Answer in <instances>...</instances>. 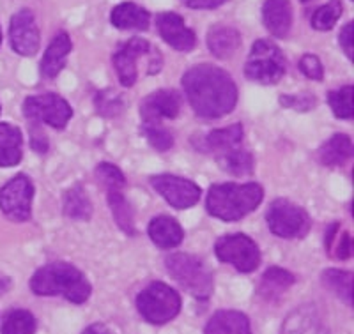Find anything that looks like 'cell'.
<instances>
[{"label": "cell", "instance_id": "obj_1", "mask_svg": "<svg viewBox=\"0 0 354 334\" xmlns=\"http://www.w3.org/2000/svg\"><path fill=\"white\" fill-rule=\"evenodd\" d=\"M183 89L189 105L204 119H220L238 103V87L223 69L213 64H198L183 77Z\"/></svg>", "mask_w": 354, "mask_h": 334}, {"label": "cell", "instance_id": "obj_2", "mask_svg": "<svg viewBox=\"0 0 354 334\" xmlns=\"http://www.w3.org/2000/svg\"><path fill=\"white\" fill-rule=\"evenodd\" d=\"M262 198H264V190L257 182H248V184L225 182V184L211 186L205 198V207L211 216L218 217L221 222L232 223L243 219L246 214L254 213Z\"/></svg>", "mask_w": 354, "mask_h": 334}, {"label": "cell", "instance_id": "obj_3", "mask_svg": "<svg viewBox=\"0 0 354 334\" xmlns=\"http://www.w3.org/2000/svg\"><path fill=\"white\" fill-rule=\"evenodd\" d=\"M30 288L37 295H62L75 304L87 301L93 292L85 274L66 262H53L37 269L30 279Z\"/></svg>", "mask_w": 354, "mask_h": 334}, {"label": "cell", "instance_id": "obj_4", "mask_svg": "<svg viewBox=\"0 0 354 334\" xmlns=\"http://www.w3.org/2000/svg\"><path fill=\"white\" fill-rule=\"evenodd\" d=\"M167 271L183 288L197 299L213 294V273L201 258L188 253H174L165 260Z\"/></svg>", "mask_w": 354, "mask_h": 334}, {"label": "cell", "instance_id": "obj_5", "mask_svg": "<svg viewBox=\"0 0 354 334\" xmlns=\"http://www.w3.org/2000/svg\"><path fill=\"white\" fill-rule=\"evenodd\" d=\"M137 308L147 322L163 326L179 315L181 297L167 283L154 282L138 294Z\"/></svg>", "mask_w": 354, "mask_h": 334}, {"label": "cell", "instance_id": "obj_6", "mask_svg": "<svg viewBox=\"0 0 354 334\" xmlns=\"http://www.w3.org/2000/svg\"><path fill=\"white\" fill-rule=\"evenodd\" d=\"M245 75L262 85L278 84L286 75V57L282 50L270 39L255 41L246 61Z\"/></svg>", "mask_w": 354, "mask_h": 334}, {"label": "cell", "instance_id": "obj_7", "mask_svg": "<svg viewBox=\"0 0 354 334\" xmlns=\"http://www.w3.org/2000/svg\"><path fill=\"white\" fill-rule=\"evenodd\" d=\"M96 175L106 188L109 193V204L112 209L113 217H115L117 226L124 232L126 235H135V216L129 202L124 197V186L126 179L122 172L112 163H101L96 168Z\"/></svg>", "mask_w": 354, "mask_h": 334}, {"label": "cell", "instance_id": "obj_8", "mask_svg": "<svg viewBox=\"0 0 354 334\" xmlns=\"http://www.w3.org/2000/svg\"><path fill=\"white\" fill-rule=\"evenodd\" d=\"M266 222L274 235L282 239L305 237L310 230V216L299 206L280 198L274 200L266 214Z\"/></svg>", "mask_w": 354, "mask_h": 334}, {"label": "cell", "instance_id": "obj_9", "mask_svg": "<svg viewBox=\"0 0 354 334\" xmlns=\"http://www.w3.org/2000/svg\"><path fill=\"white\" fill-rule=\"evenodd\" d=\"M216 257L221 262L230 264L239 273H254L261 264V250L255 241L245 234H232L220 237L214 244Z\"/></svg>", "mask_w": 354, "mask_h": 334}, {"label": "cell", "instance_id": "obj_10", "mask_svg": "<svg viewBox=\"0 0 354 334\" xmlns=\"http://www.w3.org/2000/svg\"><path fill=\"white\" fill-rule=\"evenodd\" d=\"M24 115L32 122H43L50 128H66L73 117V110L64 97L57 94H39L30 96L24 103Z\"/></svg>", "mask_w": 354, "mask_h": 334}, {"label": "cell", "instance_id": "obj_11", "mask_svg": "<svg viewBox=\"0 0 354 334\" xmlns=\"http://www.w3.org/2000/svg\"><path fill=\"white\" fill-rule=\"evenodd\" d=\"M34 184L27 175H17L0 190V209L12 222H28L32 210Z\"/></svg>", "mask_w": 354, "mask_h": 334}, {"label": "cell", "instance_id": "obj_12", "mask_svg": "<svg viewBox=\"0 0 354 334\" xmlns=\"http://www.w3.org/2000/svg\"><path fill=\"white\" fill-rule=\"evenodd\" d=\"M149 182L174 209H189L201 200V188L188 179L163 173V175H153Z\"/></svg>", "mask_w": 354, "mask_h": 334}, {"label": "cell", "instance_id": "obj_13", "mask_svg": "<svg viewBox=\"0 0 354 334\" xmlns=\"http://www.w3.org/2000/svg\"><path fill=\"white\" fill-rule=\"evenodd\" d=\"M11 46L18 55L30 57L39 48V28L30 9H21L11 18Z\"/></svg>", "mask_w": 354, "mask_h": 334}, {"label": "cell", "instance_id": "obj_14", "mask_svg": "<svg viewBox=\"0 0 354 334\" xmlns=\"http://www.w3.org/2000/svg\"><path fill=\"white\" fill-rule=\"evenodd\" d=\"M181 110V96L172 89L156 90L142 101L140 113L145 126H156L163 119H176Z\"/></svg>", "mask_w": 354, "mask_h": 334}, {"label": "cell", "instance_id": "obj_15", "mask_svg": "<svg viewBox=\"0 0 354 334\" xmlns=\"http://www.w3.org/2000/svg\"><path fill=\"white\" fill-rule=\"evenodd\" d=\"M156 25L163 41L177 52H192L197 45L195 32L186 27L183 17L177 12H160L156 17Z\"/></svg>", "mask_w": 354, "mask_h": 334}, {"label": "cell", "instance_id": "obj_16", "mask_svg": "<svg viewBox=\"0 0 354 334\" xmlns=\"http://www.w3.org/2000/svg\"><path fill=\"white\" fill-rule=\"evenodd\" d=\"M151 45L142 37H133L113 55L117 77L124 87H131L137 81V62L140 57L149 53Z\"/></svg>", "mask_w": 354, "mask_h": 334}, {"label": "cell", "instance_id": "obj_17", "mask_svg": "<svg viewBox=\"0 0 354 334\" xmlns=\"http://www.w3.org/2000/svg\"><path fill=\"white\" fill-rule=\"evenodd\" d=\"M280 334H330V329L314 304H303L287 315Z\"/></svg>", "mask_w": 354, "mask_h": 334}, {"label": "cell", "instance_id": "obj_18", "mask_svg": "<svg viewBox=\"0 0 354 334\" xmlns=\"http://www.w3.org/2000/svg\"><path fill=\"white\" fill-rule=\"evenodd\" d=\"M266 28L278 39H286L292 27V6L290 0H266L262 8Z\"/></svg>", "mask_w": 354, "mask_h": 334}, {"label": "cell", "instance_id": "obj_19", "mask_svg": "<svg viewBox=\"0 0 354 334\" xmlns=\"http://www.w3.org/2000/svg\"><path fill=\"white\" fill-rule=\"evenodd\" d=\"M147 234L151 241L163 250H172L181 244L185 239L181 225L170 216H156L147 226Z\"/></svg>", "mask_w": 354, "mask_h": 334}, {"label": "cell", "instance_id": "obj_20", "mask_svg": "<svg viewBox=\"0 0 354 334\" xmlns=\"http://www.w3.org/2000/svg\"><path fill=\"white\" fill-rule=\"evenodd\" d=\"M71 46V39L66 32H59L53 37L41 61V75L44 78H55L64 69Z\"/></svg>", "mask_w": 354, "mask_h": 334}, {"label": "cell", "instance_id": "obj_21", "mask_svg": "<svg viewBox=\"0 0 354 334\" xmlns=\"http://www.w3.org/2000/svg\"><path fill=\"white\" fill-rule=\"evenodd\" d=\"M204 334H252V329H250V320L245 313L221 310L209 318Z\"/></svg>", "mask_w": 354, "mask_h": 334}, {"label": "cell", "instance_id": "obj_22", "mask_svg": "<svg viewBox=\"0 0 354 334\" xmlns=\"http://www.w3.org/2000/svg\"><path fill=\"white\" fill-rule=\"evenodd\" d=\"M207 46L218 59H229L241 46V34L229 25H214L207 34Z\"/></svg>", "mask_w": 354, "mask_h": 334}, {"label": "cell", "instance_id": "obj_23", "mask_svg": "<svg viewBox=\"0 0 354 334\" xmlns=\"http://www.w3.org/2000/svg\"><path fill=\"white\" fill-rule=\"evenodd\" d=\"M149 11L142 6L124 2L112 11L110 21L115 28L121 30H147L149 28Z\"/></svg>", "mask_w": 354, "mask_h": 334}, {"label": "cell", "instance_id": "obj_24", "mask_svg": "<svg viewBox=\"0 0 354 334\" xmlns=\"http://www.w3.org/2000/svg\"><path fill=\"white\" fill-rule=\"evenodd\" d=\"M21 131L17 126L0 122V166H17L21 161Z\"/></svg>", "mask_w": 354, "mask_h": 334}, {"label": "cell", "instance_id": "obj_25", "mask_svg": "<svg viewBox=\"0 0 354 334\" xmlns=\"http://www.w3.org/2000/svg\"><path fill=\"white\" fill-rule=\"evenodd\" d=\"M353 157V140L347 135H333L319 149V161L326 166H342Z\"/></svg>", "mask_w": 354, "mask_h": 334}, {"label": "cell", "instance_id": "obj_26", "mask_svg": "<svg viewBox=\"0 0 354 334\" xmlns=\"http://www.w3.org/2000/svg\"><path fill=\"white\" fill-rule=\"evenodd\" d=\"M294 283V276L286 269L271 267L264 273L259 285V294L268 301H277L280 295L286 294V290Z\"/></svg>", "mask_w": 354, "mask_h": 334}, {"label": "cell", "instance_id": "obj_27", "mask_svg": "<svg viewBox=\"0 0 354 334\" xmlns=\"http://www.w3.org/2000/svg\"><path fill=\"white\" fill-rule=\"evenodd\" d=\"M62 210L71 219H78V222H88L91 219L93 204L88 200L84 186L77 184L66 191L64 200H62Z\"/></svg>", "mask_w": 354, "mask_h": 334}, {"label": "cell", "instance_id": "obj_28", "mask_svg": "<svg viewBox=\"0 0 354 334\" xmlns=\"http://www.w3.org/2000/svg\"><path fill=\"white\" fill-rule=\"evenodd\" d=\"M243 137H245V131H243L241 124H234L223 129H214V131H211L205 137V147L211 153L223 154L227 150L238 149L243 141Z\"/></svg>", "mask_w": 354, "mask_h": 334}, {"label": "cell", "instance_id": "obj_29", "mask_svg": "<svg viewBox=\"0 0 354 334\" xmlns=\"http://www.w3.org/2000/svg\"><path fill=\"white\" fill-rule=\"evenodd\" d=\"M218 165L225 170L230 175L236 177H245V175H252L255 168V161L252 153L245 149H232L227 150L223 154H218Z\"/></svg>", "mask_w": 354, "mask_h": 334}, {"label": "cell", "instance_id": "obj_30", "mask_svg": "<svg viewBox=\"0 0 354 334\" xmlns=\"http://www.w3.org/2000/svg\"><path fill=\"white\" fill-rule=\"evenodd\" d=\"M322 283L347 306H353V274L340 269H328L322 274Z\"/></svg>", "mask_w": 354, "mask_h": 334}, {"label": "cell", "instance_id": "obj_31", "mask_svg": "<svg viewBox=\"0 0 354 334\" xmlns=\"http://www.w3.org/2000/svg\"><path fill=\"white\" fill-rule=\"evenodd\" d=\"M36 318L27 310H12L6 315L2 324V334H34Z\"/></svg>", "mask_w": 354, "mask_h": 334}, {"label": "cell", "instance_id": "obj_32", "mask_svg": "<svg viewBox=\"0 0 354 334\" xmlns=\"http://www.w3.org/2000/svg\"><path fill=\"white\" fill-rule=\"evenodd\" d=\"M340 17H342V4H340V0H330L328 4L315 9V12L312 14V27L315 30H322L324 32V30L333 28Z\"/></svg>", "mask_w": 354, "mask_h": 334}, {"label": "cell", "instance_id": "obj_33", "mask_svg": "<svg viewBox=\"0 0 354 334\" xmlns=\"http://www.w3.org/2000/svg\"><path fill=\"white\" fill-rule=\"evenodd\" d=\"M331 112L338 119H353V85H346L342 89L331 90L328 94Z\"/></svg>", "mask_w": 354, "mask_h": 334}, {"label": "cell", "instance_id": "obj_34", "mask_svg": "<svg viewBox=\"0 0 354 334\" xmlns=\"http://www.w3.org/2000/svg\"><path fill=\"white\" fill-rule=\"evenodd\" d=\"M96 108L103 117H117L124 110V99L115 90H101L96 96Z\"/></svg>", "mask_w": 354, "mask_h": 334}, {"label": "cell", "instance_id": "obj_35", "mask_svg": "<svg viewBox=\"0 0 354 334\" xmlns=\"http://www.w3.org/2000/svg\"><path fill=\"white\" fill-rule=\"evenodd\" d=\"M144 135L154 149L160 153H165L174 145V137L169 129L161 128V126H144Z\"/></svg>", "mask_w": 354, "mask_h": 334}, {"label": "cell", "instance_id": "obj_36", "mask_svg": "<svg viewBox=\"0 0 354 334\" xmlns=\"http://www.w3.org/2000/svg\"><path fill=\"white\" fill-rule=\"evenodd\" d=\"M299 71L305 75L306 78L315 81H321L324 78V69H322V62L319 61V57L312 55V53H306L301 57L299 61Z\"/></svg>", "mask_w": 354, "mask_h": 334}, {"label": "cell", "instance_id": "obj_37", "mask_svg": "<svg viewBox=\"0 0 354 334\" xmlns=\"http://www.w3.org/2000/svg\"><path fill=\"white\" fill-rule=\"evenodd\" d=\"M280 103L286 108H294L298 112H308L315 106V97L312 94H298V96H282Z\"/></svg>", "mask_w": 354, "mask_h": 334}, {"label": "cell", "instance_id": "obj_38", "mask_svg": "<svg viewBox=\"0 0 354 334\" xmlns=\"http://www.w3.org/2000/svg\"><path fill=\"white\" fill-rule=\"evenodd\" d=\"M353 242H351V234L349 232H344L342 237H340V242L338 244H333L330 248V255L331 257H337V258H342V260H346V258L351 257V253H353Z\"/></svg>", "mask_w": 354, "mask_h": 334}, {"label": "cell", "instance_id": "obj_39", "mask_svg": "<svg viewBox=\"0 0 354 334\" xmlns=\"http://www.w3.org/2000/svg\"><path fill=\"white\" fill-rule=\"evenodd\" d=\"M353 28L354 25L353 23H347L346 27L342 28V32H340V46H342V50L346 52V55L349 57L351 61H353Z\"/></svg>", "mask_w": 354, "mask_h": 334}, {"label": "cell", "instance_id": "obj_40", "mask_svg": "<svg viewBox=\"0 0 354 334\" xmlns=\"http://www.w3.org/2000/svg\"><path fill=\"white\" fill-rule=\"evenodd\" d=\"M183 2L192 9H214L225 4L227 0H183Z\"/></svg>", "mask_w": 354, "mask_h": 334}, {"label": "cell", "instance_id": "obj_41", "mask_svg": "<svg viewBox=\"0 0 354 334\" xmlns=\"http://www.w3.org/2000/svg\"><path fill=\"white\" fill-rule=\"evenodd\" d=\"M82 334H112V331L103 324H94V326H88Z\"/></svg>", "mask_w": 354, "mask_h": 334}, {"label": "cell", "instance_id": "obj_42", "mask_svg": "<svg viewBox=\"0 0 354 334\" xmlns=\"http://www.w3.org/2000/svg\"><path fill=\"white\" fill-rule=\"evenodd\" d=\"M6 288H9V279L6 278V276H0V294H2Z\"/></svg>", "mask_w": 354, "mask_h": 334}, {"label": "cell", "instance_id": "obj_43", "mask_svg": "<svg viewBox=\"0 0 354 334\" xmlns=\"http://www.w3.org/2000/svg\"><path fill=\"white\" fill-rule=\"evenodd\" d=\"M0 41H2V32H0Z\"/></svg>", "mask_w": 354, "mask_h": 334}]
</instances>
